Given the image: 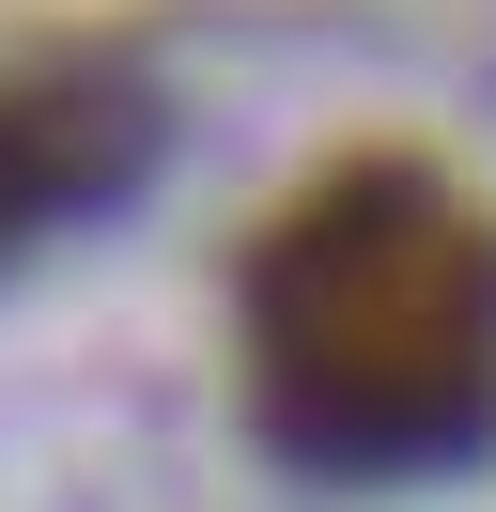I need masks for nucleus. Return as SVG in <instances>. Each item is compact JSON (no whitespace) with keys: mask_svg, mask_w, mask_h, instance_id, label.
Returning a JSON list of instances; mask_svg holds the SVG:
<instances>
[{"mask_svg":"<svg viewBox=\"0 0 496 512\" xmlns=\"http://www.w3.org/2000/svg\"><path fill=\"white\" fill-rule=\"evenodd\" d=\"M233 342L295 466H465L496 435V218L419 156H326L248 249Z\"/></svg>","mask_w":496,"mask_h":512,"instance_id":"f257e3e1","label":"nucleus"},{"mask_svg":"<svg viewBox=\"0 0 496 512\" xmlns=\"http://www.w3.org/2000/svg\"><path fill=\"white\" fill-rule=\"evenodd\" d=\"M140 171H155V94L124 63L0 78V264H31L47 233H78L93 202H124Z\"/></svg>","mask_w":496,"mask_h":512,"instance_id":"f03ea898","label":"nucleus"}]
</instances>
